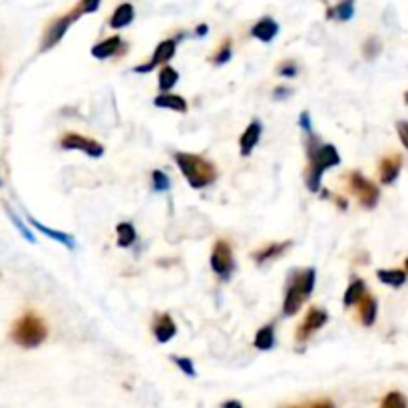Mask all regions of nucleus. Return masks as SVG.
I'll list each match as a JSON object with an SVG mask.
<instances>
[{
	"label": "nucleus",
	"instance_id": "obj_1",
	"mask_svg": "<svg viewBox=\"0 0 408 408\" xmlns=\"http://www.w3.org/2000/svg\"><path fill=\"white\" fill-rule=\"evenodd\" d=\"M307 156H309V169H307V187L309 192H319L321 190V180H323L324 169L335 168L341 164V156L333 144H321L312 133H309L307 142Z\"/></svg>",
	"mask_w": 408,
	"mask_h": 408
},
{
	"label": "nucleus",
	"instance_id": "obj_2",
	"mask_svg": "<svg viewBox=\"0 0 408 408\" xmlns=\"http://www.w3.org/2000/svg\"><path fill=\"white\" fill-rule=\"evenodd\" d=\"M315 281H317V271L312 267L293 271L289 275L287 293H285V299H283V315L285 317H293V315L299 312L303 303L309 299V295L315 289Z\"/></svg>",
	"mask_w": 408,
	"mask_h": 408
},
{
	"label": "nucleus",
	"instance_id": "obj_3",
	"mask_svg": "<svg viewBox=\"0 0 408 408\" xmlns=\"http://www.w3.org/2000/svg\"><path fill=\"white\" fill-rule=\"evenodd\" d=\"M176 164L180 168L181 176L187 180V183L192 185L193 190H204V187L211 185L217 180L216 166L205 157L178 152L176 154Z\"/></svg>",
	"mask_w": 408,
	"mask_h": 408
},
{
	"label": "nucleus",
	"instance_id": "obj_4",
	"mask_svg": "<svg viewBox=\"0 0 408 408\" xmlns=\"http://www.w3.org/2000/svg\"><path fill=\"white\" fill-rule=\"evenodd\" d=\"M13 341L22 348H37L40 347L46 336H48V327L46 323L34 315V312H26L22 315L13 327Z\"/></svg>",
	"mask_w": 408,
	"mask_h": 408
},
{
	"label": "nucleus",
	"instance_id": "obj_5",
	"mask_svg": "<svg viewBox=\"0 0 408 408\" xmlns=\"http://www.w3.org/2000/svg\"><path fill=\"white\" fill-rule=\"evenodd\" d=\"M211 269L221 281L231 279L233 271H235V259H233V249H231L229 241H216L213 251H211Z\"/></svg>",
	"mask_w": 408,
	"mask_h": 408
},
{
	"label": "nucleus",
	"instance_id": "obj_6",
	"mask_svg": "<svg viewBox=\"0 0 408 408\" xmlns=\"http://www.w3.org/2000/svg\"><path fill=\"white\" fill-rule=\"evenodd\" d=\"M348 185H350V190L353 193L359 197L360 205L364 207V209H372L374 205L379 204V197H381V192H379V187L369 181L362 173L359 171H353L350 176H348Z\"/></svg>",
	"mask_w": 408,
	"mask_h": 408
},
{
	"label": "nucleus",
	"instance_id": "obj_7",
	"mask_svg": "<svg viewBox=\"0 0 408 408\" xmlns=\"http://www.w3.org/2000/svg\"><path fill=\"white\" fill-rule=\"evenodd\" d=\"M74 20H78V16L76 13L70 14H64V16H58V18H54L48 26H46V30H44V37H42V44H40V50L42 52H46V50H52L58 42H60L64 34L68 32V28L72 25Z\"/></svg>",
	"mask_w": 408,
	"mask_h": 408
},
{
	"label": "nucleus",
	"instance_id": "obj_8",
	"mask_svg": "<svg viewBox=\"0 0 408 408\" xmlns=\"http://www.w3.org/2000/svg\"><path fill=\"white\" fill-rule=\"evenodd\" d=\"M60 147L62 150H80L90 157L104 156V145L98 144L92 138H86L82 133H64L60 140Z\"/></svg>",
	"mask_w": 408,
	"mask_h": 408
},
{
	"label": "nucleus",
	"instance_id": "obj_9",
	"mask_svg": "<svg viewBox=\"0 0 408 408\" xmlns=\"http://www.w3.org/2000/svg\"><path fill=\"white\" fill-rule=\"evenodd\" d=\"M176 48H178V38H168V40L159 42V44H157V48L154 50V54H152L150 62H145V64H142V66H136V68H133V72L136 74L152 72L156 66H164V64H168V62L173 58Z\"/></svg>",
	"mask_w": 408,
	"mask_h": 408
},
{
	"label": "nucleus",
	"instance_id": "obj_10",
	"mask_svg": "<svg viewBox=\"0 0 408 408\" xmlns=\"http://www.w3.org/2000/svg\"><path fill=\"white\" fill-rule=\"evenodd\" d=\"M329 321V315L324 309L321 307H311L309 312L305 315V319H303V323L297 327V333H295V341L297 343H305V341H309V336L312 333H317L321 327H324Z\"/></svg>",
	"mask_w": 408,
	"mask_h": 408
},
{
	"label": "nucleus",
	"instance_id": "obj_11",
	"mask_svg": "<svg viewBox=\"0 0 408 408\" xmlns=\"http://www.w3.org/2000/svg\"><path fill=\"white\" fill-rule=\"evenodd\" d=\"M121 52H126V46H124V40L120 37H110L102 42H98L96 46H92V56L98 60H108Z\"/></svg>",
	"mask_w": 408,
	"mask_h": 408
},
{
	"label": "nucleus",
	"instance_id": "obj_12",
	"mask_svg": "<svg viewBox=\"0 0 408 408\" xmlns=\"http://www.w3.org/2000/svg\"><path fill=\"white\" fill-rule=\"evenodd\" d=\"M261 133H263V126H261V121L253 120L251 124L245 128L243 136L239 138L241 156L243 157L251 156V152L255 150V145L259 144V140H261Z\"/></svg>",
	"mask_w": 408,
	"mask_h": 408
},
{
	"label": "nucleus",
	"instance_id": "obj_13",
	"mask_svg": "<svg viewBox=\"0 0 408 408\" xmlns=\"http://www.w3.org/2000/svg\"><path fill=\"white\" fill-rule=\"evenodd\" d=\"M277 34H279V25H277L275 18H271V16H263L251 28V37L257 38L259 42H265V44L273 42Z\"/></svg>",
	"mask_w": 408,
	"mask_h": 408
},
{
	"label": "nucleus",
	"instance_id": "obj_14",
	"mask_svg": "<svg viewBox=\"0 0 408 408\" xmlns=\"http://www.w3.org/2000/svg\"><path fill=\"white\" fill-rule=\"evenodd\" d=\"M178 333L176 321L171 319V315H162L154 321V336L159 345H166L168 341H171Z\"/></svg>",
	"mask_w": 408,
	"mask_h": 408
},
{
	"label": "nucleus",
	"instance_id": "obj_15",
	"mask_svg": "<svg viewBox=\"0 0 408 408\" xmlns=\"http://www.w3.org/2000/svg\"><path fill=\"white\" fill-rule=\"evenodd\" d=\"M400 169H402V159L400 156H390L384 157L381 162V168H379V173H381V181L384 185H390L398 180L400 176Z\"/></svg>",
	"mask_w": 408,
	"mask_h": 408
},
{
	"label": "nucleus",
	"instance_id": "obj_16",
	"mask_svg": "<svg viewBox=\"0 0 408 408\" xmlns=\"http://www.w3.org/2000/svg\"><path fill=\"white\" fill-rule=\"evenodd\" d=\"M293 245V241H283V243H271V245H267V247H261V249H257V251L253 253V259H255V263L263 265L267 261H273L277 257H281L283 253L287 251L289 247Z\"/></svg>",
	"mask_w": 408,
	"mask_h": 408
},
{
	"label": "nucleus",
	"instance_id": "obj_17",
	"mask_svg": "<svg viewBox=\"0 0 408 408\" xmlns=\"http://www.w3.org/2000/svg\"><path fill=\"white\" fill-rule=\"evenodd\" d=\"M28 221L34 225V228L40 231V233H44L46 237H50L52 241H56V243H62L64 247H68V249H74L76 247V239H74L70 233H64V231H56V229H50L48 225H44V223H40L37 221L34 217H28Z\"/></svg>",
	"mask_w": 408,
	"mask_h": 408
},
{
	"label": "nucleus",
	"instance_id": "obj_18",
	"mask_svg": "<svg viewBox=\"0 0 408 408\" xmlns=\"http://www.w3.org/2000/svg\"><path fill=\"white\" fill-rule=\"evenodd\" d=\"M154 106H156V108L171 110V112H178V114H185V112H187V102H185V98L178 96V94H169V92H162V94L154 100Z\"/></svg>",
	"mask_w": 408,
	"mask_h": 408
},
{
	"label": "nucleus",
	"instance_id": "obj_19",
	"mask_svg": "<svg viewBox=\"0 0 408 408\" xmlns=\"http://www.w3.org/2000/svg\"><path fill=\"white\" fill-rule=\"evenodd\" d=\"M133 18H136L133 6L130 2H124V4H120V6L114 11V14H112V18H110V28H114V30L126 28V26L132 25Z\"/></svg>",
	"mask_w": 408,
	"mask_h": 408
},
{
	"label": "nucleus",
	"instance_id": "obj_20",
	"mask_svg": "<svg viewBox=\"0 0 408 408\" xmlns=\"http://www.w3.org/2000/svg\"><path fill=\"white\" fill-rule=\"evenodd\" d=\"M360 305V323L364 324V327H372L374 321H376V301L372 295H362V299L359 301Z\"/></svg>",
	"mask_w": 408,
	"mask_h": 408
},
{
	"label": "nucleus",
	"instance_id": "obj_21",
	"mask_svg": "<svg viewBox=\"0 0 408 408\" xmlns=\"http://www.w3.org/2000/svg\"><path fill=\"white\" fill-rule=\"evenodd\" d=\"M253 345H255V348H259V350H271V348L275 347V327L273 324L261 327L257 331V335H255Z\"/></svg>",
	"mask_w": 408,
	"mask_h": 408
},
{
	"label": "nucleus",
	"instance_id": "obj_22",
	"mask_svg": "<svg viewBox=\"0 0 408 408\" xmlns=\"http://www.w3.org/2000/svg\"><path fill=\"white\" fill-rule=\"evenodd\" d=\"M353 16H355V0H341L327 13V18H335L338 22H347Z\"/></svg>",
	"mask_w": 408,
	"mask_h": 408
},
{
	"label": "nucleus",
	"instance_id": "obj_23",
	"mask_svg": "<svg viewBox=\"0 0 408 408\" xmlns=\"http://www.w3.org/2000/svg\"><path fill=\"white\" fill-rule=\"evenodd\" d=\"M367 293V285H364V281L362 279H355L345 291V297H343V305L345 307H353V305H357L360 299H362V295Z\"/></svg>",
	"mask_w": 408,
	"mask_h": 408
},
{
	"label": "nucleus",
	"instance_id": "obj_24",
	"mask_svg": "<svg viewBox=\"0 0 408 408\" xmlns=\"http://www.w3.org/2000/svg\"><path fill=\"white\" fill-rule=\"evenodd\" d=\"M178 80H180L178 70H173L171 66H166V64H164V68H162L159 74H157V88H159L162 92H169L173 86L178 84Z\"/></svg>",
	"mask_w": 408,
	"mask_h": 408
},
{
	"label": "nucleus",
	"instance_id": "obj_25",
	"mask_svg": "<svg viewBox=\"0 0 408 408\" xmlns=\"http://www.w3.org/2000/svg\"><path fill=\"white\" fill-rule=\"evenodd\" d=\"M376 277L379 281H383L384 285H390V287H402L407 283V273L400 269H381Z\"/></svg>",
	"mask_w": 408,
	"mask_h": 408
},
{
	"label": "nucleus",
	"instance_id": "obj_26",
	"mask_svg": "<svg viewBox=\"0 0 408 408\" xmlns=\"http://www.w3.org/2000/svg\"><path fill=\"white\" fill-rule=\"evenodd\" d=\"M116 233H118V245H120V247H132L133 243H136V239H138L136 228H133L132 223H128V221L118 223Z\"/></svg>",
	"mask_w": 408,
	"mask_h": 408
},
{
	"label": "nucleus",
	"instance_id": "obj_27",
	"mask_svg": "<svg viewBox=\"0 0 408 408\" xmlns=\"http://www.w3.org/2000/svg\"><path fill=\"white\" fill-rule=\"evenodd\" d=\"M4 209H6V213H8V217H11V221L14 223V228L20 231V235H22V237H25L26 241H30V243H37V237H34V233H32L30 229L26 228L25 223H22V219L16 216L13 209L8 207V205H4Z\"/></svg>",
	"mask_w": 408,
	"mask_h": 408
},
{
	"label": "nucleus",
	"instance_id": "obj_28",
	"mask_svg": "<svg viewBox=\"0 0 408 408\" xmlns=\"http://www.w3.org/2000/svg\"><path fill=\"white\" fill-rule=\"evenodd\" d=\"M152 183H154V190L159 193L168 192L169 185H171V183H169L168 173H164L162 169H154V171H152Z\"/></svg>",
	"mask_w": 408,
	"mask_h": 408
},
{
	"label": "nucleus",
	"instance_id": "obj_29",
	"mask_svg": "<svg viewBox=\"0 0 408 408\" xmlns=\"http://www.w3.org/2000/svg\"><path fill=\"white\" fill-rule=\"evenodd\" d=\"M231 58H233L231 40H225V42H223V46L216 52V56H213V64H217V66H223V64H228Z\"/></svg>",
	"mask_w": 408,
	"mask_h": 408
},
{
	"label": "nucleus",
	"instance_id": "obj_30",
	"mask_svg": "<svg viewBox=\"0 0 408 408\" xmlns=\"http://www.w3.org/2000/svg\"><path fill=\"white\" fill-rule=\"evenodd\" d=\"M100 4H102V0H80V4L74 8V13H76L78 18L82 14H94L100 8Z\"/></svg>",
	"mask_w": 408,
	"mask_h": 408
},
{
	"label": "nucleus",
	"instance_id": "obj_31",
	"mask_svg": "<svg viewBox=\"0 0 408 408\" xmlns=\"http://www.w3.org/2000/svg\"><path fill=\"white\" fill-rule=\"evenodd\" d=\"M384 408H404L407 407V398L400 395V393H390L383 400Z\"/></svg>",
	"mask_w": 408,
	"mask_h": 408
},
{
	"label": "nucleus",
	"instance_id": "obj_32",
	"mask_svg": "<svg viewBox=\"0 0 408 408\" xmlns=\"http://www.w3.org/2000/svg\"><path fill=\"white\" fill-rule=\"evenodd\" d=\"M171 360L180 367V371L183 372V374H187V376H195L197 372H195V367H193L192 359H185V357H171Z\"/></svg>",
	"mask_w": 408,
	"mask_h": 408
},
{
	"label": "nucleus",
	"instance_id": "obj_33",
	"mask_svg": "<svg viewBox=\"0 0 408 408\" xmlns=\"http://www.w3.org/2000/svg\"><path fill=\"white\" fill-rule=\"evenodd\" d=\"M362 52H364V56H367L369 60L376 58L379 52H381V42H379L376 38H369V40L364 42V46H362Z\"/></svg>",
	"mask_w": 408,
	"mask_h": 408
},
{
	"label": "nucleus",
	"instance_id": "obj_34",
	"mask_svg": "<svg viewBox=\"0 0 408 408\" xmlns=\"http://www.w3.org/2000/svg\"><path fill=\"white\" fill-rule=\"evenodd\" d=\"M297 74H299V68L295 62H283L279 66V76H283V78H295Z\"/></svg>",
	"mask_w": 408,
	"mask_h": 408
},
{
	"label": "nucleus",
	"instance_id": "obj_35",
	"mask_svg": "<svg viewBox=\"0 0 408 408\" xmlns=\"http://www.w3.org/2000/svg\"><path fill=\"white\" fill-rule=\"evenodd\" d=\"M299 126H301V130H303V132L307 133V136H309V133H312L311 114H309L307 110H305V112H303V114H301V116H299Z\"/></svg>",
	"mask_w": 408,
	"mask_h": 408
},
{
	"label": "nucleus",
	"instance_id": "obj_36",
	"mask_svg": "<svg viewBox=\"0 0 408 408\" xmlns=\"http://www.w3.org/2000/svg\"><path fill=\"white\" fill-rule=\"evenodd\" d=\"M396 132H398L402 145L408 150V121H396Z\"/></svg>",
	"mask_w": 408,
	"mask_h": 408
},
{
	"label": "nucleus",
	"instance_id": "obj_37",
	"mask_svg": "<svg viewBox=\"0 0 408 408\" xmlns=\"http://www.w3.org/2000/svg\"><path fill=\"white\" fill-rule=\"evenodd\" d=\"M289 96H291V88H285V86H279V88H275V92H273L275 100H285Z\"/></svg>",
	"mask_w": 408,
	"mask_h": 408
},
{
	"label": "nucleus",
	"instance_id": "obj_38",
	"mask_svg": "<svg viewBox=\"0 0 408 408\" xmlns=\"http://www.w3.org/2000/svg\"><path fill=\"white\" fill-rule=\"evenodd\" d=\"M207 30H209V28H207V25H199L197 28H195V37L197 38L205 37V34H207Z\"/></svg>",
	"mask_w": 408,
	"mask_h": 408
},
{
	"label": "nucleus",
	"instance_id": "obj_39",
	"mask_svg": "<svg viewBox=\"0 0 408 408\" xmlns=\"http://www.w3.org/2000/svg\"><path fill=\"white\" fill-rule=\"evenodd\" d=\"M223 407L225 408H241L243 404H241L239 400H228V402H223Z\"/></svg>",
	"mask_w": 408,
	"mask_h": 408
},
{
	"label": "nucleus",
	"instance_id": "obj_40",
	"mask_svg": "<svg viewBox=\"0 0 408 408\" xmlns=\"http://www.w3.org/2000/svg\"><path fill=\"white\" fill-rule=\"evenodd\" d=\"M404 267H407V273H408V259H407V261H404Z\"/></svg>",
	"mask_w": 408,
	"mask_h": 408
},
{
	"label": "nucleus",
	"instance_id": "obj_41",
	"mask_svg": "<svg viewBox=\"0 0 408 408\" xmlns=\"http://www.w3.org/2000/svg\"><path fill=\"white\" fill-rule=\"evenodd\" d=\"M404 100H407V102H408V92H407V98H404Z\"/></svg>",
	"mask_w": 408,
	"mask_h": 408
},
{
	"label": "nucleus",
	"instance_id": "obj_42",
	"mask_svg": "<svg viewBox=\"0 0 408 408\" xmlns=\"http://www.w3.org/2000/svg\"><path fill=\"white\" fill-rule=\"evenodd\" d=\"M0 187H2V180H0Z\"/></svg>",
	"mask_w": 408,
	"mask_h": 408
}]
</instances>
